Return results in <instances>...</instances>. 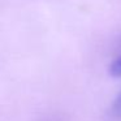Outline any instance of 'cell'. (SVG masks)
<instances>
[{
    "instance_id": "7a4b0ae2",
    "label": "cell",
    "mask_w": 121,
    "mask_h": 121,
    "mask_svg": "<svg viewBox=\"0 0 121 121\" xmlns=\"http://www.w3.org/2000/svg\"><path fill=\"white\" fill-rule=\"evenodd\" d=\"M109 73L115 77H121V56L116 59L109 66Z\"/></svg>"
},
{
    "instance_id": "6da1fadb",
    "label": "cell",
    "mask_w": 121,
    "mask_h": 121,
    "mask_svg": "<svg viewBox=\"0 0 121 121\" xmlns=\"http://www.w3.org/2000/svg\"><path fill=\"white\" fill-rule=\"evenodd\" d=\"M111 115L115 118H121V92L116 98L115 103H113L112 108H111Z\"/></svg>"
}]
</instances>
